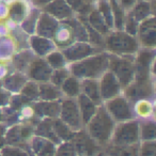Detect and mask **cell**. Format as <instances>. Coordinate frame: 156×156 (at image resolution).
I'll list each match as a JSON object with an SVG mask.
<instances>
[{"instance_id":"cell-1","label":"cell","mask_w":156,"mask_h":156,"mask_svg":"<svg viewBox=\"0 0 156 156\" xmlns=\"http://www.w3.org/2000/svg\"><path fill=\"white\" fill-rule=\"evenodd\" d=\"M115 123L117 122L108 113L104 104H101L93 117L85 125V130L98 147L104 149L110 142Z\"/></svg>"},{"instance_id":"cell-2","label":"cell","mask_w":156,"mask_h":156,"mask_svg":"<svg viewBox=\"0 0 156 156\" xmlns=\"http://www.w3.org/2000/svg\"><path fill=\"white\" fill-rule=\"evenodd\" d=\"M71 75L78 79H100L108 69V52L102 50L89 57L67 64Z\"/></svg>"},{"instance_id":"cell-3","label":"cell","mask_w":156,"mask_h":156,"mask_svg":"<svg viewBox=\"0 0 156 156\" xmlns=\"http://www.w3.org/2000/svg\"><path fill=\"white\" fill-rule=\"evenodd\" d=\"M140 45L134 35L124 30L111 29L104 40V49L115 55H136Z\"/></svg>"},{"instance_id":"cell-4","label":"cell","mask_w":156,"mask_h":156,"mask_svg":"<svg viewBox=\"0 0 156 156\" xmlns=\"http://www.w3.org/2000/svg\"><path fill=\"white\" fill-rule=\"evenodd\" d=\"M108 69L118 78L123 89L135 80V55L108 52Z\"/></svg>"},{"instance_id":"cell-5","label":"cell","mask_w":156,"mask_h":156,"mask_svg":"<svg viewBox=\"0 0 156 156\" xmlns=\"http://www.w3.org/2000/svg\"><path fill=\"white\" fill-rule=\"evenodd\" d=\"M140 143L138 119L117 122L108 145H133Z\"/></svg>"},{"instance_id":"cell-6","label":"cell","mask_w":156,"mask_h":156,"mask_svg":"<svg viewBox=\"0 0 156 156\" xmlns=\"http://www.w3.org/2000/svg\"><path fill=\"white\" fill-rule=\"evenodd\" d=\"M58 118L62 120L73 132H78V130L85 128L76 98L63 96L61 98L60 112H59Z\"/></svg>"},{"instance_id":"cell-7","label":"cell","mask_w":156,"mask_h":156,"mask_svg":"<svg viewBox=\"0 0 156 156\" xmlns=\"http://www.w3.org/2000/svg\"><path fill=\"white\" fill-rule=\"evenodd\" d=\"M103 104L115 122L127 121V120L136 118L134 109H133V103L122 93L110 98V100L105 101Z\"/></svg>"},{"instance_id":"cell-8","label":"cell","mask_w":156,"mask_h":156,"mask_svg":"<svg viewBox=\"0 0 156 156\" xmlns=\"http://www.w3.org/2000/svg\"><path fill=\"white\" fill-rule=\"evenodd\" d=\"M64 55L67 63L75 62V61L81 60V59L89 57L91 55H94L96 52H100L104 49L96 47L92 45L89 42H83V41H75L71 43L69 45L65 46L63 48H59Z\"/></svg>"},{"instance_id":"cell-9","label":"cell","mask_w":156,"mask_h":156,"mask_svg":"<svg viewBox=\"0 0 156 156\" xmlns=\"http://www.w3.org/2000/svg\"><path fill=\"white\" fill-rule=\"evenodd\" d=\"M140 47H156V20L155 14L143 20L138 25L136 35Z\"/></svg>"},{"instance_id":"cell-10","label":"cell","mask_w":156,"mask_h":156,"mask_svg":"<svg viewBox=\"0 0 156 156\" xmlns=\"http://www.w3.org/2000/svg\"><path fill=\"white\" fill-rule=\"evenodd\" d=\"M71 140L75 147L77 155H95V154H101V152L104 151L103 147H98L90 138L85 128L78 130V132H74Z\"/></svg>"},{"instance_id":"cell-11","label":"cell","mask_w":156,"mask_h":156,"mask_svg":"<svg viewBox=\"0 0 156 156\" xmlns=\"http://www.w3.org/2000/svg\"><path fill=\"white\" fill-rule=\"evenodd\" d=\"M52 69L49 66L47 61L43 57H35L31 61L30 65L26 71V75L29 80L35 81V83H45L49 81L50 75H51Z\"/></svg>"},{"instance_id":"cell-12","label":"cell","mask_w":156,"mask_h":156,"mask_svg":"<svg viewBox=\"0 0 156 156\" xmlns=\"http://www.w3.org/2000/svg\"><path fill=\"white\" fill-rule=\"evenodd\" d=\"M100 93L103 103L122 93V87L112 72L107 69L98 79Z\"/></svg>"},{"instance_id":"cell-13","label":"cell","mask_w":156,"mask_h":156,"mask_svg":"<svg viewBox=\"0 0 156 156\" xmlns=\"http://www.w3.org/2000/svg\"><path fill=\"white\" fill-rule=\"evenodd\" d=\"M59 23H60V20L55 18L54 16L49 15L46 12L41 11L39 17H37V24H35L34 34L52 40L57 28L59 26Z\"/></svg>"},{"instance_id":"cell-14","label":"cell","mask_w":156,"mask_h":156,"mask_svg":"<svg viewBox=\"0 0 156 156\" xmlns=\"http://www.w3.org/2000/svg\"><path fill=\"white\" fill-rule=\"evenodd\" d=\"M34 117L39 119L43 118H58L60 112V100L59 101H42L37 100L31 103Z\"/></svg>"},{"instance_id":"cell-15","label":"cell","mask_w":156,"mask_h":156,"mask_svg":"<svg viewBox=\"0 0 156 156\" xmlns=\"http://www.w3.org/2000/svg\"><path fill=\"white\" fill-rule=\"evenodd\" d=\"M41 11L46 12L58 20H64L75 15L66 0H51L41 8Z\"/></svg>"},{"instance_id":"cell-16","label":"cell","mask_w":156,"mask_h":156,"mask_svg":"<svg viewBox=\"0 0 156 156\" xmlns=\"http://www.w3.org/2000/svg\"><path fill=\"white\" fill-rule=\"evenodd\" d=\"M31 153L34 155H56L57 144L44 137L33 135L32 138L29 141Z\"/></svg>"},{"instance_id":"cell-17","label":"cell","mask_w":156,"mask_h":156,"mask_svg":"<svg viewBox=\"0 0 156 156\" xmlns=\"http://www.w3.org/2000/svg\"><path fill=\"white\" fill-rule=\"evenodd\" d=\"M29 47L37 57H45L51 50L56 49L54 41L47 37H41L37 34H31L29 37Z\"/></svg>"},{"instance_id":"cell-18","label":"cell","mask_w":156,"mask_h":156,"mask_svg":"<svg viewBox=\"0 0 156 156\" xmlns=\"http://www.w3.org/2000/svg\"><path fill=\"white\" fill-rule=\"evenodd\" d=\"M126 14L130 15L138 23L142 22L143 20L147 18L149 16L155 14V0H137L134 7L129 10Z\"/></svg>"},{"instance_id":"cell-19","label":"cell","mask_w":156,"mask_h":156,"mask_svg":"<svg viewBox=\"0 0 156 156\" xmlns=\"http://www.w3.org/2000/svg\"><path fill=\"white\" fill-rule=\"evenodd\" d=\"M52 120L54 118H43V119L37 118L34 125V135L44 137L58 145L59 143H61V140L56 135Z\"/></svg>"},{"instance_id":"cell-20","label":"cell","mask_w":156,"mask_h":156,"mask_svg":"<svg viewBox=\"0 0 156 156\" xmlns=\"http://www.w3.org/2000/svg\"><path fill=\"white\" fill-rule=\"evenodd\" d=\"M27 80H28V77H27L26 74L16 71L15 73L9 74L7 77L3 78L1 87L7 91H9L11 94L20 93V89Z\"/></svg>"},{"instance_id":"cell-21","label":"cell","mask_w":156,"mask_h":156,"mask_svg":"<svg viewBox=\"0 0 156 156\" xmlns=\"http://www.w3.org/2000/svg\"><path fill=\"white\" fill-rule=\"evenodd\" d=\"M35 54L30 49V48H25V49H20L12 59V64L15 71L20 72V73L26 74V71L28 66L30 65L31 61L35 58Z\"/></svg>"},{"instance_id":"cell-22","label":"cell","mask_w":156,"mask_h":156,"mask_svg":"<svg viewBox=\"0 0 156 156\" xmlns=\"http://www.w3.org/2000/svg\"><path fill=\"white\" fill-rule=\"evenodd\" d=\"M52 41L57 48H63L74 42L72 29L65 20H60Z\"/></svg>"},{"instance_id":"cell-23","label":"cell","mask_w":156,"mask_h":156,"mask_svg":"<svg viewBox=\"0 0 156 156\" xmlns=\"http://www.w3.org/2000/svg\"><path fill=\"white\" fill-rule=\"evenodd\" d=\"M76 100H77V104L78 107H79V111H80L83 125H86L95 113L98 105L92 100H90L87 95H85L83 92H80V94L76 98Z\"/></svg>"},{"instance_id":"cell-24","label":"cell","mask_w":156,"mask_h":156,"mask_svg":"<svg viewBox=\"0 0 156 156\" xmlns=\"http://www.w3.org/2000/svg\"><path fill=\"white\" fill-rule=\"evenodd\" d=\"M63 98L60 87L50 81L39 83V100L42 101H59Z\"/></svg>"},{"instance_id":"cell-25","label":"cell","mask_w":156,"mask_h":156,"mask_svg":"<svg viewBox=\"0 0 156 156\" xmlns=\"http://www.w3.org/2000/svg\"><path fill=\"white\" fill-rule=\"evenodd\" d=\"M139 137L140 141L155 140L156 139V121L155 117L138 119Z\"/></svg>"},{"instance_id":"cell-26","label":"cell","mask_w":156,"mask_h":156,"mask_svg":"<svg viewBox=\"0 0 156 156\" xmlns=\"http://www.w3.org/2000/svg\"><path fill=\"white\" fill-rule=\"evenodd\" d=\"M81 92L92 100L96 105L103 104L100 93L98 79H83L81 80Z\"/></svg>"},{"instance_id":"cell-27","label":"cell","mask_w":156,"mask_h":156,"mask_svg":"<svg viewBox=\"0 0 156 156\" xmlns=\"http://www.w3.org/2000/svg\"><path fill=\"white\" fill-rule=\"evenodd\" d=\"M87 20H88V24H89L94 30L100 32L101 34L104 35V37L110 31L109 27L107 26L106 22H105L104 17H103L102 14L100 13V11L96 9L95 5H94L93 9L87 14Z\"/></svg>"},{"instance_id":"cell-28","label":"cell","mask_w":156,"mask_h":156,"mask_svg":"<svg viewBox=\"0 0 156 156\" xmlns=\"http://www.w3.org/2000/svg\"><path fill=\"white\" fill-rule=\"evenodd\" d=\"M28 7L23 0H12L8 7V16L11 20L20 25L28 13Z\"/></svg>"},{"instance_id":"cell-29","label":"cell","mask_w":156,"mask_h":156,"mask_svg":"<svg viewBox=\"0 0 156 156\" xmlns=\"http://www.w3.org/2000/svg\"><path fill=\"white\" fill-rule=\"evenodd\" d=\"M135 117L137 119L155 117L154 115V101L147 98H140L133 104Z\"/></svg>"},{"instance_id":"cell-30","label":"cell","mask_w":156,"mask_h":156,"mask_svg":"<svg viewBox=\"0 0 156 156\" xmlns=\"http://www.w3.org/2000/svg\"><path fill=\"white\" fill-rule=\"evenodd\" d=\"M60 89L65 98H77L81 92V80L69 75L60 86Z\"/></svg>"},{"instance_id":"cell-31","label":"cell","mask_w":156,"mask_h":156,"mask_svg":"<svg viewBox=\"0 0 156 156\" xmlns=\"http://www.w3.org/2000/svg\"><path fill=\"white\" fill-rule=\"evenodd\" d=\"M41 13V9L39 7H35L34 9L28 10V13L25 16V18L20 23V28L27 32L28 34H34L35 24H37V17Z\"/></svg>"},{"instance_id":"cell-32","label":"cell","mask_w":156,"mask_h":156,"mask_svg":"<svg viewBox=\"0 0 156 156\" xmlns=\"http://www.w3.org/2000/svg\"><path fill=\"white\" fill-rule=\"evenodd\" d=\"M47 63L49 64V66L51 67L52 69H61V67L67 66V61L65 59L64 55L62 54L59 48H56V49L51 50L49 54H47L45 57H44Z\"/></svg>"},{"instance_id":"cell-33","label":"cell","mask_w":156,"mask_h":156,"mask_svg":"<svg viewBox=\"0 0 156 156\" xmlns=\"http://www.w3.org/2000/svg\"><path fill=\"white\" fill-rule=\"evenodd\" d=\"M52 123H54V128H55V132H56V135L61 140V142L62 141L71 140L74 135V132L62 120H60L59 118H54Z\"/></svg>"},{"instance_id":"cell-34","label":"cell","mask_w":156,"mask_h":156,"mask_svg":"<svg viewBox=\"0 0 156 156\" xmlns=\"http://www.w3.org/2000/svg\"><path fill=\"white\" fill-rule=\"evenodd\" d=\"M20 93L31 103L39 100V83L28 79L20 89Z\"/></svg>"},{"instance_id":"cell-35","label":"cell","mask_w":156,"mask_h":156,"mask_svg":"<svg viewBox=\"0 0 156 156\" xmlns=\"http://www.w3.org/2000/svg\"><path fill=\"white\" fill-rule=\"evenodd\" d=\"M69 75H71V73H69V69L67 66L61 67V69H52L51 75H50V78H49V81L51 83H54V85L60 87V86L62 85L63 81H64Z\"/></svg>"},{"instance_id":"cell-36","label":"cell","mask_w":156,"mask_h":156,"mask_svg":"<svg viewBox=\"0 0 156 156\" xmlns=\"http://www.w3.org/2000/svg\"><path fill=\"white\" fill-rule=\"evenodd\" d=\"M138 155L155 156L156 155V139L155 140H144L139 143Z\"/></svg>"},{"instance_id":"cell-37","label":"cell","mask_w":156,"mask_h":156,"mask_svg":"<svg viewBox=\"0 0 156 156\" xmlns=\"http://www.w3.org/2000/svg\"><path fill=\"white\" fill-rule=\"evenodd\" d=\"M0 155H12V156H27L31 155L28 151L22 149L20 147H15V145H9L5 144L1 149H0Z\"/></svg>"},{"instance_id":"cell-38","label":"cell","mask_w":156,"mask_h":156,"mask_svg":"<svg viewBox=\"0 0 156 156\" xmlns=\"http://www.w3.org/2000/svg\"><path fill=\"white\" fill-rule=\"evenodd\" d=\"M56 155H63V156H73V155H77L76 154V150L74 147L72 140H67V141H62L61 143H59L57 145V151H56Z\"/></svg>"},{"instance_id":"cell-39","label":"cell","mask_w":156,"mask_h":156,"mask_svg":"<svg viewBox=\"0 0 156 156\" xmlns=\"http://www.w3.org/2000/svg\"><path fill=\"white\" fill-rule=\"evenodd\" d=\"M138 25H139V23L137 22L135 18H133L130 15L126 14L125 22H124V26H123V30L125 31V32L129 33L130 35L136 37L137 32H138Z\"/></svg>"},{"instance_id":"cell-40","label":"cell","mask_w":156,"mask_h":156,"mask_svg":"<svg viewBox=\"0 0 156 156\" xmlns=\"http://www.w3.org/2000/svg\"><path fill=\"white\" fill-rule=\"evenodd\" d=\"M10 96H11V93L1 87V89H0V106H8Z\"/></svg>"},{"instance_id":"cell-41","label":"cell","mask_w":156,"mask_h":156,"mask_svg":"<svg viewBox=\"0 0 156 156\" xmlns=\"http://www.w3.org/2000/svg\"><path fill=\"white\" fill-rule=\"evenodd\" d=\"M117 2L125 11V13H127L134 7V5L137 2V0H117Z\"/></svg>"},{"instance_id":"cell-42","label":"cell","mask_w":156,"mask_h":156,"mask_svg":"<svg viewBox=\"0 0 156 156\" xmlns=\"http://www.w3.org/2000/svg\"><path fill=\"white\" fill-rule=\"evenodd\" d=\"M7 127L8 126L5 125L3 122H0V136H3V135H5V129H7Z\"/></svg>"},{"instance_id":"cell-43","label":"cell","mask_w":156,"mask_h":156,"mask_svg":"<svg viewBox=\"0 0 156 156\" xmlns=\"http://www.w3.org/2000/svg\"><path fill=\"white\" fill-rule=\"evenodd\" d=\"M5 144V138H3V136H0V149H1Z\"/></svg>"},{"instance_id":"cell-44","label":"cell","mask_w":156,"mask_h":156,"mask_svg":"<svg viewBox=\"0 0 156 156\" xmlns=\"http://www.w3.org/2000/svg\"><path fill=\"white\" fill-rule=\"evenodd\" d=\"M147 1H151V0H147Z\"/></svg>"}]
</instances>
